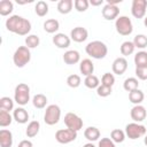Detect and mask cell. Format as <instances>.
Listing matches in <instances>:
<instances>
[{
  "mask_svg": "<svg viewBox=\"0 0 147 147\" xmlns=\"http://www.w3.org/2000/svg\"><path fill=\"white\" fill-rule=\"evenodd\" d=\"M144 98H145V94H144V92H142L141 90H139V88L129 92V100H130V102H132L134 106H136V105H140V103L144 101Z\"/></svg>",
  "mask_w": 147,
  "mask_h": 147,
  "instance_id": "23",
  "label": "cell"
},
{
  "mask_svg": "<svg viewBox=\"0 0 147 147\" xmlns=\"http://www.w3.org/2000/svg\"><path fill=\"white\" fill-rule=\"evenodd\" d=\"M52 40H53V44L57 48H68L71 42L70 37H68L65 33H61V32L55 33Z\"/></svg>",
  "mask_w": 147,
  "mask_h": 147,
  "instance_id": "14",
  "label": "cell"
},
{
  "mask_svg": "<svg viewBox=\"0 0 147 147\" xmlns=\"http://www.w3.org/2000/svg\"><path fill=\"white\" fill-rule=\"evenodd\" d=\"M123 87L127 92H131V91L137 90L139 87L138 78H136V77H129V78H126L124 80V83H123Z\"/></svg>",
  "mask_w": 147,
  "mask_h": 147,
  "instance_id": "27",
  "label": "cell"
},
{
  "mask_svg": "<svg viewBox=\"0 0 147 147\" xmlns=\"http://www.w3.org/2000/svg\"><path fill=\"white\" fill-rule=\"evenodd\" d=\"M40 44V39L37 34H29L25 38V46L28 48H36L37 46H39Z\"/></svg>",
  "mask_w": 147,
  "mask_h": 147,
  "instance_id": "35",
  "label": "cell"
},
{
  "mask_svg": "<svg viewBox=\"0 0 147 147\" xmlns=\"http://www.w3.org/2000/svg\"><path fill=\"white\" fill-rule=\"evenodd\" d=\"M130 116L131 118L136 122V123H140L142 121L146 119V116H147V111H146V108L141 105H136L131 111H130Z\"/></svg>",
  "mask_w": 147,
  "mask_h": 147,
  "instance_id": "12",
  "label": "cell"
},
{
  "mask_svg": "<svg viewBox=\"0 0 147 147\" xmlns=\"http://www.w3.org/2000/svg\"><path fill=\"white\" fill-rule=\"evenodd\" d=\"M61 118V109L57 105H49L46 107L44 122L47 125H55Z\"/></svg>",
  "mask_w": 147,
  "mask_h": 147,
  "instance_id": "5",
  "label": "cell"
},
{
  "mask_svg": "<svg viewBox=\"0 0 147 147\" xmlns=\"http://www.w3.org/2000/svg\"><path fill=\"white\" fill-rule=\"evenodd\" d=\"M111 92H113V87H109V86H106V85H102V84L96 88V93L101 98L109 96L111 94Z\"/></svg>",
  "mask_w": 147,
  "mask_h": 147,
  "instance_id": "40",
  "label": "cell"
},
{
  "mask_svg": "<svg viewBox=\"0 0 147 147\" xmlns=\"http://www.w3.org/2000/svg\"><path fill=\"white\" fill-rule=\"evenodd\" d=\"M80 60V54L79 52L75 51V49H70V51H67L64 54H63V61L65 64H76L78 63Z\"/></svg>",
  "mask_w": 147,
  "mask_h": 147,
  "instance_id": "17",
  "label": "cell"
},
{
  "mask_svg": "<svg viewBox=\"0 0 147 147\" xmlns=\"http://www.w3.org/2000/svg\"><path fill=\"white\" fill-rule=\"evenodd\" d=\"M147 0H133L131 6V14L136 18H142L146 14Z\"/></svg>",
  "mask_w": 147,
  "mask_h": 147,
  "instance_id": "10",
  "label": "cell"
},
{
  "mask_svg": "<svg viewBox=\"0 0 147 147\" xmlns=\"http://www.w3.org/2000/svg\"><path fill=\"white\" fill-rule=\"evenodd\" d=\"M84 85L87 88H98L100 86V80L95 75H90V76L85 77Z\"/></svg>",
  "mask_w": 147,
  "mask_h": 147,
  "instance_id": "31",
  "label": "cell"
},
{
  "mask_svg": "<svg viewBox=\"0 0 147 147\" xmlns=\"http://www.w3.org/2000/svg\"><path fill=\"white\" fill-rule=\"evenodd\" d=\"M98 147H116V145L110 138H101V140H99Z\"/></svg>",
  "mask_w": 147,
  "mask_h": 147,
  "instance_id": "42",
  "label": "cell"
},
{
  "mask_svg": "<svg viewBox=\"0 0 147 147\" xmlns=\"http://www.w3.org/2000/svg\"><path fill=\"white\" fill-rule=\"evenodd\" d=\"M72 6H74L72 0H60L57 2V10L59 13L65 15L72 10Z\"/></svg>",
  "mask_w": 147,
  "mask_h": 147,
  "instance_id": "24",
  "label": "cell"
},
{
  "mask_svg": "<svg viewBox=\"0 0 147 147\" xmlns=\"http://www.w3.org/2000/svg\"><path fill=\"white\" fill-rule=\"evenodd\" d=\"M103 3V0H91L90 1V5L92 6H100Z\"/></svg>",
  "mask_w": 147,
  "mask_h": 147,
  "instance_id": "44",
  "label": "cell"
},
{
  "mask_svg": "<svg viewBox=\"0 0 147 147\" xmlns=\"http://www.w3.org/2000/svg\"><path fill=\"white\" fill-rule=\"evenodd\" d=\"M74 6H75V9L79 13H83V11H86L88 6H90V1L87 0H75L74 1Z\"/></svg>",
  "mask_w": 147,
  "mask_h": 147,
  "instance_id": "38",
  "label": "cell"
},
{
  "mask_svg": "<svg viewBox=\"0 0 147 147\" xmlns=\"http://www.w3.org/2000/svg\"><path fill=\"white\" fill-rule=\"evenodd\" d=\"M32 105H33L36 108H38V109L45 108L46 105H47V98H46V95H44V94H41V93L36 94V95L32 98Z\"/></svg>",
  "mask_w": 147,
  "mask_h": 147,
  "instance_id": "28",
  "label": "cell"
},
{
  "mask_svg": "<svg viewBox=\"0 0 147 147\" xmlns=\"http://www.w3.org/2000/svg\"><path fill=\"white\" fill-rule=\"evenodd\" d=\"M122 0H107V3L109 5H114V6H117V3H121Z\"/></svg>",
  "mask_w": 147,
  "mask_h": 147,
  "instance_id": "45",
  "label": "cell"
},
{
  "mask_svg": "<svg viewBox=\"0 0 147 147\" xmlns=\"http://www.w3.org/2000/svg\"><path fill=\"white\" fill-rule=\"evenodd\" d=\"M77 138V132L70 129H60L55 132V139L60 144H70Z\"/></svg>",
  "mask_w": 147,
  "mask_h": 147,
  "instance_id": "8",
  "label": "cell"
},
{
  "mask_svg": "<svg viewBox=\"0 0 147 147\" xmlns=\"http://www.w3.org/2000/svg\"><path fill=\"white\" fill-rule=\"evenodd\" d=\"M147 132V129L145 125L142 124H139V123H129L126 126H125V134L129 137V139H132V140H136V139H139L141 137H144Z\"/></svg>",
  "mask_w": 147,
  "mask_h": 147,
  "instance_id": "7",
  "label": "cell"
},
{
  "mask_svg": "<svg viewBox=\"0 0 147 147\" xmlns=\"http://www.w3.org/2000/svg\"><path fill=\"white\" fill-rule=\"evenodd\" d=\"M84 137L88 140V141H96L100 138V130L95 126H88L85 129L84 131Z\"/></svg>",
  "mask_w": 147,
  "mask_h": 147,
  "instance_id": "20",
  "label": "cell"
},
{
  "mask_svg": "<svg viewBox=\"0 0 147 147\" xmlns=\"http://www.w3.org/2000/svg\"><path fill=\"white\" fill-rule=\"evenodd\" d=\"M115 28L121 36H129L133 31V25L127 16H118L115 21Z\"/></svg>",
  "mask_w": 147,
  "mask_h": 147,
  "instance_id": "6",
  "label": "cell"
},
{
  "mask_svg": "<svg viewBox=\"0 0 147 147\" xmlns=\"http://www.w3.org/2000/svg\"><path fill=\"white\" fill-rule=\"evenodd\" d=\"M31 60V52L30 48H28L26 46H20L14 55H13V62L17 68H23L25 67Z\"/></svg>",
  "mask_w": 147,
  "mask_h": 147,
  "instance_id": "3",
  "label": "cell"
},
{
  "mask_svg": "<svg viewBox=\"0 0 147 147\" xmlns=\"http://www.w3.org/2000/svg\"><path fill=\"white\" fill-rule=\"evenodd\" d=\"M64 124L68 129L78 132L83 127V119L75 113H68L64 116Z\"/></svg>",
  "mask_w": 147,
  "mask_h": 147,
  "instance_id": "9",
  "label": "cell"
},
{
  "mask_svg": "<svg viewBox=\"0 0 147 147\" xmlns=\"http://www.w3.org/2000/svg\"><path fill=\"white\" fill-rule=\"evenodd\" d=\"M136 76L140 80H147V67L136 68Z\"/></svg>",
  "mask_w": 147,
  "mask_h": 147,
  "instance_id": "41",
  "label": "cell"
},
{
  "mask_svg": "<svg viewBox=\"0 0 147 147\" xmlns=\"http://www.w3.org/2000/svg\"><path fill=\"white\" fill-rule=\"evenodd\" d=\"M134 49H136V46H134L133 41H129V40H127V41H124V42L121 45V48H119L121 54L123 55V57L131 55V54L134 52Z\"/></svg>",
  "mask_w": 147,
  "mask_h": 147,
  "instance_id": "30",
  "label": "cell"
},
{
  "mask_svg": "<svg viewBox=\"0 0 147 147\" xmlns=\"http://www.w3.org/2000/svg\"><path fill=\"white\" fill-rule=\"evenodd\" d=\"M144 142H145V145L147 146V134H145V138H144Z\"/></svg>",
  "mask_w": 147,
  "mask_h": 147,
  "instance_id": "47",
  "label": "cell"
},
{
  "mask_svg": "<svg viewBox=\"0 0 147 147\" xmlns=\"http://www.w3.org/2000/svg\"><path fill=\"white\" fill-rule=\"evenodd\" d=\"M111 69H113V72L114 74H116L118 76L123 75L126 71V69H127V61H126V59L123 57V56L115 59L114 62H113Z\"/></svg>",
  "mask_w": 147,
  "mask_h": 147,
  "instance_id": "15",
  "label": "cell"
},
{
  "mask_svg": "<svg viewBox=\"0 0 147 147\" xmlns=\"http://www.w3.org/2000/svg\"><path fill=\"white\" fill-rule=\"evenodd\" d=\"M83 147H95V146H94L92 142H87V144H85Z\"/></svg>",
  "mask_w": 147,
  "mask_h": 147,
  "instance_id": "46",
  "label": "cell"
},
{
  "mask_svg": "<svg viewBox=\"0 0 147 147\" xmlns=\"http://www.w3.org/2000/svg\"><path fill=\"white\" fill-rule=\"evenodd\" d=\"M0 146L1 147H11L13 146V133L9 130H0Z\"/></svg>",
  "mask_w": 147,
  "mask_h": 147,
  "instance_id": "19",
  "label": "cell"
},
{
  "mask_svg": "<svg viewBox=\"0 0 147 147\" xmlns=\"http://www.w3.org/2000/svg\"><path fill=\"white\" fill-rule=\"evenodd\" d=\"M14 100L17 105L25 106L30 101V87L24 83H20L15 87Z\"/></svg>",
  "mask_w": 147,
  "mask_h": 147,
  "instance_id": "4",
  "label": "cell"
},
{
  "mask_svg": "<svg viewBox=\"0 0 147 147\" xmlns=\"http://www.w3.org/2000/svg\"><path fill=\"white\" fill-rule=\"evenodd\" d=\"M13 117L14 119L20 123V124H25L29 121V113L26 111V109H24L23 107H17L14 109L13 113Z\"/></svg>",
  "mask_w": 147,
  "mask_h": 147,
  "instance_id": "16",
  "label": "cell"
},
{
  "mask_svg": "<svg viewBox=\"0 0 147 147\" xmlns=\"http://www.w3.org/2000/svg\"><path fill=\"white\" fill-rule=\"evenodd\" d=\"M144 24H145V26L147 28V17H145V20H144Z\"/></svg>",
  "mask_w": 147,
  "mask_h": 147,
  "instance_id": "48",
  "label": "cell"
},
{
  "mask_svg": "<svg viewBox=\"0 0 147 147\" xmlns=\"http://www.w3.org/2000/svg\"><path fill=\"white\" fill-rule=\"evenodd\" d=\"M85 52L88 56L96 59V60H101V59L106 57V55L108 53V47L101 40H93L86 45Z\"/></svg>",
  "mask_w": 147,
  "mask_h": 147,
  "instance_id": "2",
  "label": "cell"
},
{
  "mask_svg": "<svg viewBox=\"0 0 147 147\" xmlns=\"http://www.w3.org/2000/svg\"><path fill=\"white\" fill-rule=\"evenodd\" d=\"M60 29V23L55 18H49L44 22V30L47 33H55Z\"/></svg>",
  "mask_w": 147,
  "mask_h": 147,
  "instance_id": "22",
  "label": "cell"
},
{
  "mask_svg": "<svg viewBox=\"0 0 147 147\" xmlns=\"http://www.w3.org/2000/svg\"><path fill=\"white\" fill-rule=\"evenodd\" d=\"M34 11H36V14H37L38 16H40V17L46 16V15L48 14V5H47V2L44 1V0L38 1V2L36 3V6H34Z\"/></svg>",
  "mask_w": 147,
  "mask_h": 147,
  "instance_id": "29",
  "label": "cell"
},
{
  "mask_svg": "<svg viewBox=\"0 0 147 147\" xmlns=\"http://www.w3.org/2000/svg\"><path fill=\"white\" fill-rule=\"evenodd\" d=\"M88 32L83 26H76L70 31V39L76 42H83L87 39Z\"/></svg>",
  "mask_w": 147,
  "mask_h": 147,
  "instance_id": "11",
  "label": "cell"
},
{
  "mask_svg": "<svg viewBox=\"0 0 147 147\" xmlns=\"http://www.w3.org/2000/svg\"><path fill=\"white\" fill-rule=\"evenodd\" d=\"M14 10V3L9 0H1L0 1V15L8 16Z\"/></svg>",
  "mask_w": 147,
  "mask_h": 147,
  "instance_id": "25",
  "label": "cell"
},
{
  "mask_svg": "<svg viewBox=\"0 0 147 147\" xmlns=\"http://www.w3.org/2000/svg\"><path fill=\"white\" fill-rule=\"evenodd\" d=\"M17 147H33V144L30 140H22V141H20Z\"/></svg>",
  "mask_w": 147,
  "mask_h": 147,
  "instance_id": "43",
  "label": "cell"
},
{
  "mask_svg": "<svg viewBox=\"0 0 147 147\" xmlns=\"http://www.w3.org/2000/svg\"><path fill=\"white\" fill-rule=\"evenodd\" d=\"M39 130H40V123L38 121H31L26 126L25 134L28 138H33L39 133Z\"/></svg>",
  "mask_w": 147,
  "mask_h": 147,
  "instance_id": "21",
  "label": "cell"
},
{
  "mask_svg": "<svg viewBox=\"0 0 147 147\" xmlns=\"http://www.w3.org/2000/svg\"><path fill=\"white\" fill-rule=\"evenodd\" d=\"M101 84L106 85V86H109V87H113V85L115 84V76L110 72L103 74V76L101 77Z\"/></svg>",
  "mask_w": 147,
  "mask_h": 147,
  "instance_id": "39",
  "label": "cell"
},
{
  "mask_svg": "<svg viewBox=\"0 0 147 147\" xmlns=\"http://www.w3.org/2000/svg\"><path fill=\"white\" fill-rule=\"evenodd\" d=\"M125 132L122 131L121 129H115L110 132V139L114 141V142H117V144H121L125 140Z\"/></svg>",
  "mask_w": 147,
  "mask_h": 147,
  "instance_id": "33",
  "label": "cell"
},
{
  "mask_svg": "<svg viewBox=\"0 0 147 147\" xmlns=\"http://www.w3.org/2000/svg\"><path fill=\"white\" fill-rule=\"evenodd\" d=\"M133 44L136 48L144 49L145 47H147V37L145 34H137L133 39Z\"/></svg>",
  "mask_w": 147,
  "mask_h": 147,
  "instance_id": "37",
  "label": "cell"
},
{
  "mask_svg": "<svg viewBox=\"0 0 147 147\" xmlns=\"http://www.w3.org/2000/svg\"><path fill=\"white\" fill-rule=\"evenodd\" d=\"M80 83H82V79H80V76L79 75L74 74V75L68 76V78H67V84L71 88H77L80 85Z\"/></svg>",
  "mask_w": 147,
  "mask_h": 147,
  "instance_id": "36",
  "label": "cell"
},
{
  "mask_svg": "<svg viewBox=\"0 0 147 147\" xmlns=\"http://www.w3.org/2000/svg\"><path fill=\"white\" fill-rule=\"evenodd\" d=\"M0 109L10 111L14 109V101L9 96H2L0 99Z\"/></svg>",
  "mask_w": 147,
  "mask_h": 147,
  "instance_id": "34",
  "label": "cell"
},
{
  "mask_svg": "<svg viewBox=\"0 0 147 147\" xmlns=\"http://www.w3.org/2000/svg\"><path fill=\"white\" fill-rule=\"evenodd\" d=\"M102 16L105 20L107 21H113V20H116L119 15V9L117 6H114V5H109V3H106V6L102 8V11H101Z\"/></svg>",
  "mask_w": 147,
  "mask_h": 147,
  "instance_id": "13",
  "label": "cell"
},
{
  "mask_svg": "<svg viewBox=\"0 0 147 147\" xmlns=\"http://www.w3.org/2000/svg\"><path fill=\"white\" fill-rule=\"evenodd\" d=\"M79 71L85 77H87L90 75H93V71H94V64H93V62L90 59H84L83 61H80Z\"/></svg>",
  "mask_w": 147,
  "mask_h": 147,
  "instance_id": "18",
  "label": "cell"
},
{
  "mask_svg": "<svg viewBox=\"0 0 147 147\" xmlns=\"http://www.w3.org/2000/svg\"><path fill=\"white\" fill-rule=\"evenodd\" d=\"M134 64L136 68L147 67V52L140 51L134 55Z\"/></svg>",
  "mask_w": 147,
  "mask_h": 147,
  "instance_id": "26",
  "label": "cell"
},
{
  "mask_svg": "<svg viewBox=\"0 0 147 147\" xmlns=\"http://www.w3.org/2000/svg\"><path fill=\"white\" fill-rule=\"evenodd\" d=\"M14 117L9 114V111H6V110H0V126L1 127H6L8 125L11 124Z\"/></svg>",
  "mask_w": 147,
  "mask_h": 147,
  "instance_id": "32",
  "label": "cell"
},
{
  "mask_svg": "<svg viewBox=\"0 0 147 147\" xmlns=\"http://www.w3.org/2000/svg\"><path fill=\"white\" fill-rule=\"evenodd\" d=\"M6 29L18 36H29V32L31 31V23L29 20L20 15H11L6 21Z\"/></svg>",
  "mask_w": 147,
  "mask_h": 147,
  "instance_id": "1",
  "label": "cell"
}]
</instances>
